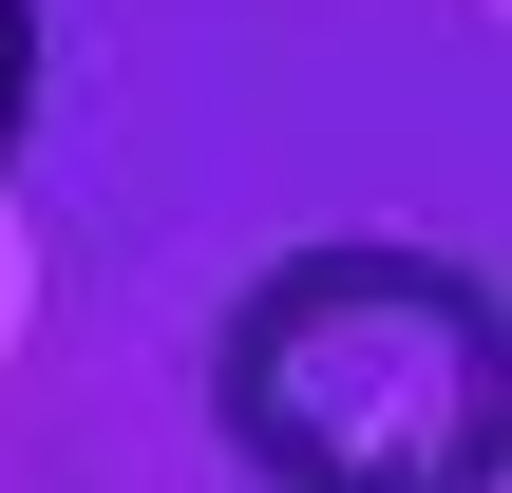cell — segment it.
<instances>
[{
	"label": "cell",
	"mask_w": 512,
	"mask_h": 493,
	"mask_svg": "<svg viewBox=\"0 0 512 493\" xmlns=\"http://www.w3.org/2000/svg\"><path fill=\"white\" fill-rule=\"evenodd\" d=\"M209 437L247 456V493H494L512 437L494 285L380 228L247 266L209 323Z\"/></svg>",
	"instance_id": "1"
},
{
	"label": "cell",
	"mask_w": 512,
	"mask_h": 493,
	"mask_svg": "<svg viewBox=\"0 0 512 493\" xmlns=\"http://www.w3.org/2000/svg\"><path fill=\"white\" fill-rule=\"evenodd\" d=\"M38 133V0H0V152Z\"/></svg>",
	"instance_id": "2"
}]
</instances>
